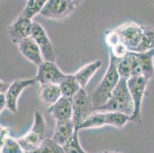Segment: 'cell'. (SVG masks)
<instances>
[{"mask_svg": "<svg viewBox=\"0 0 154 153\" xmlns=\"http://www.w3.org/2000/svg\"><path fill=\"white\" fill-rule=\"evenodd\" d=\"M117 71L120 78L128 81L131 78V67L127 54L123 58L120 59L117 65Z\"/></svg>", "mask_w": 154, "mask_h": 153, "instance_id": "cell-24", "label": "cell"}, {"mask_svg": "<svg viewBox=\"0 0 154 153\" xmlns=\"http://www.w3.org/2000/svg\"><path fill=\"white\" fill-rule=\"evenodd\" d=\"M94 111L115 112L131 117L134 112V105L127 80L120 78L109 100L103 106L96 108Z\"/></svg>", "mask_w": 154, "mask_h": 153, "instance_id": "cell-3", "label": "cell"}, {"mask_svg": "<svg viewBox=\"0 0 154 153\" xmlns=\"http://www.w3.org/2000/svg\"><path fill=\"white\" fill-rule=\"evenodd\" d=\"M0 88H1V93H5L9 89V86H10V84H8L6 82H4V81H1V83H0Z\"/></svg>", "mask_w": 154, "mask_h": 153, "instance_id": "cell-29", "label": "cell"}, {"mask_svg": "<svg viewBox=\"0 0 154 153\" xmlns=\"http://www.w3.org/2000/svg\"><path fill=\"white\" fill-rule=\"evenodd\" d=\"M72 121L76 130L94 113V106L90 95L87 94L85 88H82L72 98Z\"/></svg>", "mask_w": 154, "mask_h": 153, "instance_id": "cell-6", "label": "cell"}, {"mask_svg": "<svg viewBox=\"0 0 154 153\" xmlns=\"http://www.w3.org/2000/svg\"><path fill=\"white\" fill-rule=\"evenodd\" d=\"M6 106L7 102L6 97H5V93H0V112H1V113L6 108Z\"/></svg>", "mask_w": 154, "mask_h": 153, "instance_id": "cell-28", "label": "cell"}, {"mask_svg": "<svg viewBox=\"0 0 154 153\" xmlns=\"http://www.w3.org/2000/svg\"><path fill=\"white\" fill-rule=\"evenodd\" d=\"M110 52H111L117 58L121 59L128 54L129 50L122 43H120L114 47L110 48Z\"/></svg>", "mask_w": 154, "mask_h": 153, "instance_id": "cell-26", "label": "cell"}, {"mask_svg": "<svg viewBox=\"0 0 154 153\" xmlns=\"http://www.w3.org/2000/svg\"><path fill=\"white\" fill-rule=\"evenodd\" d=\"M149 81L143 77H131L127 81V86L132 96L134 105V112L131 117V121L141 124V107L146 88Z\"/></svg>", "mask_w": 154, "mask_h": 153, "instance_id": "cell-8", "label": "cell"}, {"mask_svg": "<svg viewBox=\"0 0 154 153\" xmlns=\"http://www.w3.org/2000/svg\"><path fill=\"white\" fill-rule=\"evenodd\" d=\"M36 82H37V80L35 78H32V79L16 80L11 83L9 89L5 93L7 102L6 109H8L9 111L13 113H17L18 99L20 96L21 93L26 88L29 86H32V85H34Z\"/></svg>", "mask_w": 154, "mask_h": 153, "instance_id": "cell-12", "label": "cell"}, {"mask_svg": "<svg viewBox=\"0 0 154 153\" xmlns=\"http://www.w3.org/2000/svg\"><path fill=\"white\" fill-rule=\"evenodd\" d=\"M10 136V130L9 127L1 126V142Z\"/></svg>", "mask_w": 154, "mask_h": 153, "instance_id": "cell-27", "label": "cell"}, {"mask_svg": "<svg viewBox=\"0 0 154 153\" xmlns=\"http://www.w3.org/2000/svg\"><path fill=\"white\" fill-rule=\"evenodd\" d=\"M114 30L120 43L131 52L143 53L154 49V26L128 22Z\"/></svg>", "mask_w": 154, "mask_h": 153, "instance_id": "cell-1", "label": "cell"}, {"mask_svg": "<svg viewBox=\"0 0 154 153\" xmlns=\"http://www.w3.org/2000/svg\"><path fill=\"white\" fill-rule=\"evenodd\" d=\"M34 22L19 14L16 19L8 26V34L11 41L14 44H18L19 42L32 36Z\"/></svg>", "mask_w": 154, "mask_h": 153, "instance_id": "cell-10", "label": "cell"}, {"mask_svg": "<svg viewBox=\"0 0 154 153\" xmlns=\"http://www.w3.org/2000/svg\"><path fill=\"white\" fill-rule=\"evenodd\" d=\"M103 153H120V152H115V151H113V152H111V151H108V152H103Z\"/></svg>", "mask_w": 154, "mask_h": 153, "instance_id": "cell-30", "label": "cell"}, {"mask_svg": "<svg viewBox=\"0 0 154 153\" xmlns=\"http://www.w3.org/2000/svg\"><path fill=\"white\" fill-rule=\"evenodd\" d=\"M80 2L75 0H48L40 15L49 19H65L74 12Z\"/></svg>", "mask_w": 154, "mask_h": 153, "instance_id": "cell-7", "label": "cell"}, {"mask_svg": "<svg viewBox=\"0 0 154 153\" xmlns=\"http://www.w3.org/2000/svg\"><path fill=\"white\" fill-rule=\"evenodd\" d=\"M55 123V129L51 139L58 145L63 146L72 137L76 128L72 120Z\"/></svg>", "mask_w": 154, "mask_h": 153, "instance_id": "cell-15", "label": "cell"}, {"mask_svg": "<svg viewBox=\"0 0 154 153\" xmlns=\"http://www.w3.org/2000/svg\"><path fill=\"white\" fill-rule=\"evenodd\" d=\"M142 77L148 81L154 77V49L146 52L136 53Z\"/></svg>", "mask_w": 154, "mask_h": 153, "instance_id": "cell-17", "label": "cell"}, {"mask_svg": "<svg viewBox=\"0 0 154 153\" xmlns=\"http://www.w3.org/2000/svg\"><path fill=\"white\" fill-rule=\"evenodd\" d=\"M1 153H26L17 139L9 136L1 142Z\"/></svg>", "mask_w": 154, "mask_h": 153, "instance_id": "cell-23", "label": "cell"}, {"mask_svg": "<svg viewBox=\"0 0 154 153\" xmlns=\"http://www.w3.org/2000/svg\"><path fill=\"white\" fill-rule=\"evenodd\" d=\"M46 2V0H29L20 14L26 19L32 20L36 15L41 13Z\"/></svg>", "mask_w": 154, "mask_h": 153, "instance_id": "cell-20", "label": "cell"}, {"mask_svg": "<svg viewBox=\"0 0 154 153\" xmlns=\"http://www.w3.org/2000/svg\"><path fill=\"white\" fill-rule=\"evenodd\" d=\"M120 59L117 58L110 52V61L107 72L105 73L100 84L90 95L93 102L94 110L96 108L103 106L110 98L113 90L115 89L120 80L117 65Z\"/></svg>", "mask_w": 154, "mask_h": 153, "instance_id": "cell-2", "label": "cell"}, {"mask_svg": "<svg viewBox=\"0 0 154 153\" xmlns=\"http://www.w3.org/2000/svg\"><path fill=\"white\" fill-rule=\"evenodd\" d=\"M46 123L42 113L35 111L34 114V122L32 127L23 136L17 140L26 153H30L35 150L45 139Z\"/></svg>", "mask_w": 154, "mask_h": 153, "instance_id": "cell-4", "label": "cell"}, {"mask_svg": "<svg viewBox=\"0 0 154 153\" xmlns=\"http://www.w3.org/2000/svg\"><path fill=\"white\" fill-rule=\"evenodd\" d=\"M17 45L21 54L37 67L44 61L41 50L32 37L22 41Z\"/></svg>", "mask_w": 154, "mask_h": 153, "instance_id": "cell-14", "label": "cell"}, {"mask_svg": "<svg viewBox=\"0 0 154 153\" xmlns=\"http://www.w3.org/2000/svg\"><path fill=\"white\" fill-rule=\"evenodd\" d=\"M100 66H101V61H99V60L95 61L85 65L74 74V76L79 83L82 88H85L86 87L91 78L93 77L94 74L96 73Z\"/></svg>", "mask_w": 154, "mask_h": 153, "instance_id": "cell-18", "label": "cell"}, {"mask_svg": "<svg viewBox=\"0 0 154 153\" xmlns=\"http://www.w3.org/2000/svg\"><path fill=\"white\" fill-rule=\"evenodd\" d=\"M78 131H79L78 130H75V133L70 139L69 141L62 146L64 153H88L82 148L80 143Z\"/></svg>", "mask_w": 154, "mask_h": 153, "instance_id": "cell-22", "label": "cell"}, {"mask_svg": "<svg viewBox=\"0 0 154 153\" xmlns=\"http://www.w3.org/2000/svg\"><path fill=\"white\" fill-rule=\"evenodd\" d=\"M48 112L53 116L55 122L72 120V99L62 96L54 105L48 108Z\"/></svg>", "mask_w": 154, "mask_h": 153, "instance_id": "cell-13", "label": "cell"}, {"mask_svg": "<svg viewBox=\"0 0 154 153\" xmlns=\"http://www.w3.org/2000/svg\"><path fill=\"white\" fill-rule=\"evenodd\" d=\"M30 153H64L63 147L51 138H45L41 145Z\"/></svg>", "mask_w": 154, "mask_h": 153, "instance_id": "cell-21", "label": "cell"}, {"mask_svg": "<svg viewBox=\"0 0 154 153\" xmlns=\"http://www.w3.org/2000/svg\"><path fill=\"white\" fill-rule=\"evenodd\" d=\"M128 121H131V117L123 113L115 112H94L80 126L79 130L99 128L107 125L120 129L123 128Z\"/></svg>", "mask_w": 154, "mask_h": 153, "instance_id": "cell-5", "label": "cell"}, {"mask_svg": "<svg viewBox=\"0 0 154 153\" xmlns=\"http://www.w3.org/2000/svg\"><path fill=\"white\" fill-rule=\"evenodd\" d=\"M106 42H107V45L110 47V48L114 47L117 44H120V39H119L118 35H117V32H115L114 29L108 30L106 32Z\"/></svg>", "mask_w": 154, "mask_h": 153, "instance_id": "cell-25", "label": "cell"}, {"mask_svg": "<svg viewBox=\"0 0 154 153\" xmlns=\"http://www.w3.org/2000/svg\"><path fill=\"white\" fill-rule=\"evenodd\" d=\"M31 37L34 39L38 45L44 61L54 62L56 57L51 40L48 36L44 28L38 22H34L33 24Z\"/></svg>", "mask_w": 154, "mask_h": 153, "instance_id": "cell-11", "label": "cell"}, {"mask_svg": "<svg viewBox=\"0 0 154 153\" xmlns=\"http://www.w3.org/2000/svg\"><path fill=\"white\" fill-rule=\"evenodd\" d=\"M63 96L72 98L82 89L74 74H68L66 78L59 84Z\"/></svg>", "mask_w": 154, "mask_h": 153, "instance_id": "cell-19", "label": "cell"}, {"mask_svg": "<svg viewBox=\"0 0 154 153\" xmlns=\"http://www.w3.org/2000/svg\"><path fill=\"white\" fill-rule=\"evenodd\" d=\"M38 96L43 104L48 108L54 105L62 96V93L58 84H42L39 88Z\"/></svg>", "mask_w": 154, "mask_h": 153, "instance_id": "cell-16", "label": "cell"}, {"mask_svg": "<svg viewBox=\"0 0 154 153\" xmlns=\"http://www.w3.org/2000/svg\"><path fill=\"white\" fill-rule=\"evenodd\" d=\"M68 74L63 73L54 62L44 61L38 67L35 78L42 84H54L59 85Z\"/></svg>", "mask_w": 154, "mask_h": 153, "instance_id": "cell-9", "label": "cell"}]
</instances>
